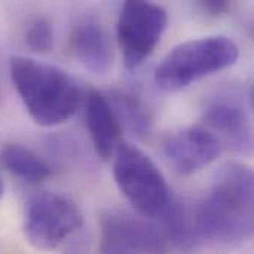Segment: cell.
Segmentation results:
<instances>
[{
  "mask_svg": "<svg viewBox=\"0 0 254 254\" xmlns=\"http://www.w3.org/2000/svg\"><path fill=\"white\" fill-rule=\"evenodd\" d=\"M198 240L238 246L253 235V171L240 162L223 165L208 193L192 208Z\"/></svg>",
  "mask_w": 254,
  "mask_h": 254,
  "instance_id": "6da1fadb",
  "label": "cell"
},
{
  "mask_svg": "<svg viewBox=\"0 0 254 254\" xmlns=\"http://www.w3.org/2000/svg\"><path fill=\"white\" fill-rule=\"evenodd\" d=\"M9 76L27 113L40 127L61 125L79 109L82 95L77 83L57 65L13 55Z\"/></svg>",
  "mask_w": 254,
  "mask_h": 254,
  "instance_id": "7a4b0ae2",
  "label": "cell"
},
{
  "mask_svg": "<svg viewBox=\"0 0 254 254\" xmlns=\"http://www.w3.org/2000/svg\"><path fill=\"white\" fill-rule=\"evenodd\" d=\"M240 57L238 45L228 36H205L177 45L155 70V83L177 92L207 76L229 68Z\"/></svg>",
  "mask_w": 254,
  "mask_h": 254,
  "instance_id": "3957f363",
  "label": "cell"
},
{
  "mask_svg": "<svg viewBox=\"0 0 254 254\" xmlns=\"http://www.w3.org/2000/svg\"><path fill=\"white\" fill-rule=\"evenodd\" d=\"M115 182L138 216L159 219L173 195L153 159L134 144L118 146L113 156Z\"/></svg>",
  "mask_w": 254,
  "mask_h": 254,
  "instance_id": "277c9868",
  "label": "cell"
},
{
  "mask_svg": "<svg viewBox=\"0 0 254 254\" xmlns=\"http://www.w3.org/2000/svg\"><path fill=\"white\" fill-rule=\"evenodd\" d=\"M83 225L79 205L68 196L42 190L31 195L24 208L22 232L39 250H55L73 237Z\"/></svg>",
  "mask_w": 254,
  "mask_h": 254,
  "instance_id": "5b68a950",
  "label": "cell"
},
{
  "mask_svg": "<svg viewBox=\"0 0 254 254\" xmlns=\"http://www.w3.org/2000/svg\"><path fill=\"white\" fill-rule=\"evenodd\" d=\"M168 25L167 10L152 1L124 3L118 24V46L127 68L140 67L155 51Z\"/></svg>",
  "mask_w": 254,
  "mask_h": 254,
  "instance_id": "8992f818",
  "label": "cell"
},
{
  "mask_svg": "<svg viewBox=\"0 0 254 254\" xmlns=\"http://www.w3.org/2000/svg\"><path fill=\"white\" fill-rule=\"evenodd\" d=\"M168 243L159 228L138 214L107 210L100 219V254H167Z\"/></svg>",
  "mask_w": 254,
  "mask_h": 254,
  "instance_id": "52a82bcc",
  "label": "cell"
},
{
  "mask_svg": "<svg viewBox=\"0 0 254 254\" xmlns=\"http://www.w3.org/2000/svg\"><path fill=\"white\" fill-rule=\"evenodd\" d=\"M208 128L232 152L249 155L253 149V127L244 104L234 95H217L202 112Z\"/></svg>",
  "mask_w": 254,
  "mask_h": 254,
  "instance_id": "ba28073f",
  "label": "cell"
},
{
  "mask_svg": "<svg viewBox=\"0 0 254 254\" xmlns=\"http://www.w3.org/2000/svg\"><path fill=\"white\" fill-rule=\"evenodd\" d=\"M220 140L205 127H186L167 138L164 153L173 170L182 176L195 174L213 164L222 153Z\"/></svg>",
  "mask_w": 254,
  "mask_h": 254,
  "instance_id": "9c48e42d",
  "label": "cell"
},
{
  "mask_svg": "<svg viewBox=\"0 0 254 254\" xmlns=\"http://www.w3.org/2000/svg\"><path fill=\"white\" fill-rule=\"evenodd\" d=\"M70 48L76 60L94 74L104 76L113 67L115 54L109 33L94 18H82L73 25Z\"/></svg>",
  "mask_w": 254,
  "mask_h": 254,
  "instance_id": "30bf717a",
  "label": "cell"
},
{
  "mask_svg": "<svg viewBox=\"0 0 254 254\" xmlns=\"http://www.w3.org/2000/svg\"><path fill=\"white\" fill-rule=\"evenodd\" d=\"M85 119L95 153L110 161L121 144L122 127L109 97L100 91H89L85 100Z\"/></svg>",
  "mask_w": 254,
  "mask_h": 254,
  "instance_id": "8fae6325",
  "label": "cell"
},
{
  "mask_svg": "<svg viewBox=\"0 0 254 254\" xmlns=\"http://www.w3.org/2000/svg\"><path fill=\"white\" fill-rule=\"evenodd\" d=\"M159 228L168 246L179 252H190L199 244L192 210L174 196L159 217Z\"/></svg>",
  "mask_w": 254,
  "mask_h": 254,
  "instance_id": "7c38bea8",
  "label": "cell"
},
{
  "mask_svg": "<svg viewBox=\"0 0 254 254\" xmlns=\"http://www.w3.org/2000/svg\"><path fill=\"white\" fill-rule=\"evenodd\" d=\"M0 164L12 176L31 185L42 183L52 176L51 165L37 152L18 143L1 147Z\"/></svg>",
  "mask_w": 254,
  "mask_h": 254,
  "instance_id": "4fadbf2b",
  "label": "cell"
},
{
  "mask_svg": "<svg viewBox=\"0 0 254 254\" xmlns=\"http://www.w3.org/2000/svg\"><path fill=\"white\" fill-rule=\"evenodd\" d=\"M109 100L116 112L121 127L128 128L137 137H144L150 132L152 113L138 94L119 89L113 91Z\"/></svg>",
  "mask_w": 254,
  "mask_h": 254,
  "instance_id": "5bb4252c",
  "label": "cell"
},
{
  "mask_svg": "<svg viewBox=\"0 0 254 254\" xmlns=\"http://www.w3.org/2000/svg\"><path fill=\"white\" fill-rule=\"evenodd\" d=\"M25 46L36 54H46L54 48V28L46 18H34L24 33Z\"/></svg>",
  "mask_w": 254,
  "mask_h": 254,
  "instance_id": "9a60e30c",
  "label": "cell"
},
{
  "mask_svg": "<svg viewBox=\"0 0 254 254\" xmlns=\"http://www.w3.org/2000/svg\"><path fill=\"white\" fill-rule=\"evenodd\" d=\"M199 4L210 15H223L231 9V1L226 0H207V1H201Z\"/></svg>",
  "mask_w": 254,
  "mask_h": 254,
  "instance_id": "2e32d148",
  "label": "cell"
},
{
  "mask_svg": "<svg viewBox=\"0 0 254 254\" xmlns=\"http://www.w3.org/2000/svg\"><path fill=\"white\" fill-rule=\"evenodd\" d=\"M3 101V83H1V77H0V104Z\"/></svg>",
  "mask_w": 254,
  "mask_h": 254,
  "instance_id": "e0dca14e",
  "label": "cell"
},
{
  "mask_svg": "<svg viewBox=\"0 0 254 254\" xmlns=\"http://www.w3.org/2000/svg\"><path fill=\"white\" fill-rule=\"evenodd\" d=\"M3 189H4V186H3V180H1V177H0V199H1V196H3Z\"/></svg>",
  "mask_w": 254,
  "mask_h": 254,
  "instance_id": "ac0fdd59",
  "label": "cell"
},
{
  "mask_svg": "<svg viewBox=\"0 0 254 254\" xmlns=\"http://www.w3.org/2000/svg\"><path fill=\"white\" fill-rule=\"evenodd\" d=\"M68 254H85V253H82V252H79V250H76V252H71V253H68Z\"/></svg>",
  "mask_w": 254,
  "mask_h": 254,
  "instance_id": "d6986e66",
  "label": "cell"
}]
</instances>
